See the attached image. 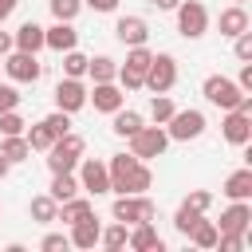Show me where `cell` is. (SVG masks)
Here are the masks:
<instances>
[{"label": "cell", "mask_w": 252, "mask_h": 252, "mask_svg": "<svg viewBox=\"0 0 252 252\" xmlns=\"http://www.w3.org/2000/svg\"><path fill=\"white\" fill-rule=\"evenodd\" d=\"M177 4H181V0H154V8H158V12H173Z\"/></svg>", "instance_id": "44"}, {"label": "cell", "mask_w": 252, "mask_h": 252, "mask_svg": "<svg viewBox=\"0 0 252 252\" xmlns=\"http://www.w3.org/2000/svg\"><path fill=\"white\" fill-rule=\"evenodd\" d=\"M220 193H224L228 201H248V197H252V169L244 165V169L228 173V177H224V185H220Z\"/></svg>", "instance_id": "22"}, {"label": "cell", "mask_w": 252, "mask_h": 252, "mask_svg": "<svg viewBox=\"0 0 252 252\" xmlns=\"http://www.w3.org/2000/svg\"><path fill=\"white\" fill-rule=\"evenodd\" d=\"M114 39H118L122 47H138V43L150 39V24H146L142 16H118V24H114Z\"/></svg>", "instance_id": "15"}, {"label": "cell", "mask_w": 252, "mask_h": 252, "mask_svg": "<svg viewBox=\"0 0 252 252\" xmlns=\"http://www.w3.org/2000/svg\"><path fill=\"white\" fill-rule=\"evenodd\" d=\"M98 232H102L98 217H83V220H75V224H71L67 240H71L75 248H94V244H98Z\"/></svg>", "instance_id": "21"}, {"label": "cell", "mask_w": 252, "mask_h": 252, "mask_svg": "<svg viewBox=\"0 0 252 252\" xmlns=\"http://www.w3.org/2000/svg\"><path fill=\"white\" fill-rule=\"evenodd\" d=\"M217 28H220V35H224V39H232V35H240L244 28H252V20H248L244 4H228V8L217 16Z\"/></svg>", "instance_id": "19"}, {"label": "cell", "mask_w": 252, "mask_h": 252, "mask_svg": "<svg viewBox=\"0 0 252 252\" xmlns=\"http://www.w3.org/2000/svg\"><path fill=\"white\" fill-rule=\"evenodd\" d=\"M205 126H209L205 114L197 106H189V110H173V118L165 122V134H169V142H193L205 134Z\"/></svg>", "instance_id": "8"}, {"label": "cell", "mask_w": 252, "mask_h": 252, "mask_svg": "<svg viewBox=\"0 0 252 252\" xmlns=\"http://www.w3.org/2000/svg\"><path fill=\"white\" fill-rule=\"evenodd\" d=\"M150 59H154V51H150L146 43H138V47H126V63H118V75H114V83H118L122 91H142V79H146V67H150Z\"/></svg>", "instance_id": "3"}, {"label": "cell", "mask_w": 252, "mask_h": 252, "mask_svg": "<svg viewBox=\"0 0 252 252\" xmlns=\"http://www.w3.org/2000/svg\"><path fill=\"white\" fill-rule=\"evenodd\" d=\"M87 75H91V83H114L118 63L110 55H94V59H87Z\"/></svg>", "instance_id": "26"}, {"label": "cell", "mask_w": 252, "mask_h": 252, "mask_svg": "<svg viewBox=\"0 0 252 252\" xmlns=\"http://www.w3.org/2000/svg\"><path fill=\"white\" fill-rule=\"evenodd\" d=\"M67 244H71V240H67L63 232H47V236L39 240V248H43V252H59V248H67Z\"/></svg>", "instance_id": "41"}, {"label": "cell", "mask_w": 252, "mask_h": 252, "mask_svg": "<svg viewBox=\"0 0 252 252\" xmlns=\"http://www.w3.org/2000/svg\"><path fill=\"white\" fill-rule=\"evenodd\" d=\"M0 154L16 165V161H28L32 158V146H28L24 134H0Z\"/></svg>", "instance_id": "24"}, {"label": "cell", "mask_w": 252, "mask_h": 252, "mask_svg": "<svg viewBox=\"0 0 252 252\" xmlns=\"http://www.w3.org/2000/svg\"><path fill=\"white\" fill-rule=\"evenodd\" d=\"M55 213H59V201H55L51 193L32 197V205H28V217H32L35 224H51V220H55Z\"/></svg>", "instance_id": "25"}, {"label": "cell", "mask_w": 252, "mask_h": 252, "mask_svg": "<svg viewBox=\"0 0 252 252\" xmlns=\"http://www.w3.org/2000/svg\"><path fill=\"white\" fill-rule=\"evenodd\" d=\"M39 122H43L55 138H63V134L71 130V114H67V110H51V114H47V118H39Z\"/></svg>", "instance_id": "37"}, {"label": "cell", "mask_w": 252, "mask_h": 252, "mask_svg": "<svg viewBox=\"0 0 252 252\" xmlns=\"http://www.w3.org/2000/svg\"><path fill=\"white\" fill-rule=\"evenodd\" d=\"M232 4H244V0H232Z\"/></svg>", "instance_id": "48"}, {"label": "cell", "mask_w": 252, "mask_h": 252, "mask_svg": "<svg viewBox=\"0 0 252 252\" xmlns=\"http://www.w3.org/2000/svg\"><path fill=\"white\" fill-rule=\"evenodd\" d=\"M55 201H71L75 193H83L79 189V177L75 173H51V189H47Z\"/></svg>", "instance_id": "28"}, {"label": "cell", "mask_w": 252, "mask_h": 252, "mask_svg": "<svg viewBox=\"0 0 252 252\" xmlns=\"http://www.w3.org/2000/svg\"><path fill=\"white\" fill-rule=\"evenodd\" d=\"M87 59H91V55H83L79 47L63 51V75H67V79H83V75H87Z\"/></svg>", "instance_id": "31"}, {"label": "cell", "mask_w": 252, "mask_h": 252, "mask_svg": "<svg viewBox=\"0 0 252 252\" xmlns=\"http://www.w3.org/2000/svg\"><path fill=\"white\" fill-rule=\"evenodd\" d=\"M173 110H177V106H173L169 94H154V98H150V118H154L158 126H165V122L173 118Z\"/></svg>", "instance_id": "33"}, {"label": "cell", "mask_w": 252, "mask_h": 252, "mask_svg": "<svg viewBox=\"0 0 252 252\" xmlns=\"http://www.w3.org/2000/svg\"><path fill=\"white\" fill-rule=\"evenodd\" d=\"M20 98H24V94H20L12 83H0V114H4V110H16Z\"/></svg>", "instance_id": "39"}, {"label": "cell", "mask_w": 252, "mask_h": 252, "mask_svg": "<svg viewBox=\"0 0 252 252\" xmlns=\"http://www.w3.org/2000/svg\"><path fill=\"white\" fill-rule=\"evenodd\" d=\"M150 185H154V169H150L146 161H134V165L126 169V177H122L110 193H146Z\"/></svg>", "instance_id": "18"}, {"label": "cell", "mask_w": 252, "mask_h": 252, "mask_svg": "<svg viewBox=\"0 0 252 252\" xmlns=\"http://www.w3.org/2000/svg\"><path fill=\"white\" fill-rule=\"evenodd\" d=\"M248 224H252V205H248V201H232V205L220 213L217 232H244V236H248Z\"/></svg>", "instance_id": "16"}, {"label": "cell", "mask_w": 252, "mask_h": 252, "mask_svg": "<svg viewBox=\"0 0 252 252\" xmlns=\"http://www.w3.org/2000/svg\"><path fill=\"white\" fill-rule=\"evenodd\" d=\"M0 63H4V75H8L12 83H39V75H43V63H39L32 51H16V47H12Z\"/></svg>", "instance_id": "9"}, {"label": "cell", "mask_w": 252, "mask_h": 252, "mask_svg": "<svg viewBox=\"0 0 252 252\" xmlns=\"http://www.w3.org/2000/svg\"><path fill=\"white\" fill-rule=\"evenodd\" d=\"M12 47H16V51L39 55V51H43V28H39L35 20H24V24L16 28V35H12Z\"/></svg>", "instance_id": "20"}, {"label": "cell", "mask_w": 252, "mask_h": 252, "mask_svg": "<svg viewBox=\"0 0 252 252\" xmlns=\"http://www.w3.org/2000/svg\"><path fill=\"white\" fill-rule=\"evenodd\" d=\"M185 205H193V209L209 213V209H213V193H209V189H193V193L185 197Z\"/></svg>", "instance_id": "40"}, {"label": "cell", "mask_w": 252, "mask_h": 252, "mask_svg": "<svg viewBox=\"0 0 252 252\" xmlns=\"http://www.w3.org/2000/svg\"><path fill=\"white\" fill-rule=\"evenodd\" d=\"M43 47H51V51H71V47H79V32H75V20H55L51 28H43Z\"/></svg>", "instance_id": "13"}, {"label": "cell", "mask_w": 252, "mask_h": 252, "mask_svg": "<svg viewBox=\"0 0 252 252\" xmlns=\"http://www.w3.org/2000/svg\"><path fill=\"white\" fill-rule=\"evenodd\" d=\"M16 4H20V0H0V8H8V12H16Z\"/></svg>", "instance_id": "46"}, {"label": "cell", "mask_w": 252, "mask_h": 252, "mask_svg": "<svg viewBox=\"0 0 252 252\" xmlns=\"http://www.w3.org/2000/svg\"><path fill=\"white\" fill-rule=\"evenodd\" d=\"M47 8H51L55 20H75L83 12V0H47Z\"/></svg>", "instance_id": "35"}, {"label": "cell", "mask_w": 252, "mask_h": 252, "mask_svg": "<svg viewBox=\"0 0 252 252\" xmlns=\"http://www.w3.org/2000/svg\"><path fill=\"white\" fill-rule=\"evenodd\" d=\"M173 12H177V32L185 39H201L209 32V8L201 0H181Z\"/></svg>", "instance_id": "6"}, {"label": "cell", "mask_w": 252, "mask_h": 252, "mask_svg": "<svg viewBox=\"0 0 252 252\" xmlns=\"http://www.w3.org/2000/svg\"><path fill=\"white\" fill-rule=\"evenodd\" d=\"M87 102H91L94 110H102V114H114V110L126 102V91H122L118 83H94V87L87 91Z\"/></svg>", "instance_id": "14"}, {"label": "cell", "mask_w": 252, "mask_h": 252, "mask_svg": "<svg viewBox=\"0 0 252 252\" xmlns=\"http://www.w3.org/2000/svg\"><path fill=\"white\" fill-rule=\"evenodd\" d=\"M110 217L122 220V224H142V220H154L158 217V205L146 193H118L114 205H110Z\"/></svg>", "instance_id": "2"}, {"label": "cell", "mask_w": 252, "mask_h": 252, "mask_svg": "<svg viewBox=\"0 0 252 252\" xmlns=\"http://www.w3.org/2000/svg\"><path fill=\"white\" fill-rule=\"evenodd\" d=\"M201 94H205L213 106H220V110H236L240 98H244V91L236 87V79H224V75H209V79L201 83Z\"/></svg>", "instance_id": "7"}, {"label": "cell", "mask_w": 252, "mask_h": 252, "mask_svg": "<svg viewBox=\"0 0 252 252\" xmlns=\"http://www.w3.org/2000/svg\"><path fill=\"white\" fill-rule=\"evenodd\" d=\"M130 142V154L134 158H142V161H150V158H161L165 150H169V134H165V126H142L138 134H130L126 138Z\"/></svg>", "instance_id": "5"}, {"label": "cell", "mask_w": 252, "mask_h": 252, "mask_svg": "<svg viewBox=\"0 0 252 252\" xmlns=\"http://www.w3.org/2000/svg\"><path fill=\"white\" fill-rule=\"evenodd\" d=\"M142 87L150 91V94H169L173 87H177V59L173 55H154L150 59V67H146V79H142Z\"/></svg>", "instance_id": "4"}, {"label": "cell", "mask_w": 252, "mask_h": 252, "mask_svg": "<svg viewBox=\"0 0 252 252\" xmlns=\"http://www.w3.org/2000/svg\"><path fill=\"white\" fill-rule=\"evenodd\" d=\"M220 134H224L228 146H248V142H252V114H244V110H224Z\"/></svg>", "instance_id": "11"}, {"label": "cell", "mask_w": 252, "mask_h": 252, "mask_svg": "<svg viewBox=\"0 0 252 252\" xmlns=\"http://www.w3.org/2000/svg\"><path fill=\"white\" fill-rule=\"evenodd\" d=\"M201 217H205L201 209H193V205H185V201H181V205H177V213H173V228H177L181 236H189V228H193Z\"/></svg>", "instance_id": "32"}, {"label": "cell", "mask_w": 252, "mask_h": 252, "mask_svg": "<svg viewBox=\"0 0 252 252\" xmlns=\"http://www.w3.org/2000/svg\"><path fill=\"white\" fill-rule=\"evenodd\" d=\"M142 126H146V118H142L138 110H122V106L114 110V126H110V130H114L118 138H130V134H138Z\"/></svg>", "instance_id": "27"}, {"label": "cell", "mask_w": 252, "mask_h": 252, "mask_svg": "<svg viewBox=\"0 0 252 252\" xmlns=\"http://www.w3.org/2000/svg\"><path fill=\"white\" fill-rule=\"evenodd\" d=\"M24 138H28V146H32V150H39V154H47V150H51V142H55V134H51L43 122H35L32 130H24Z\"/></svg>", "instance_id": "34"}, {"label": "cell", "mask_w": 252, "mask_h": 252, "mask_svg": "<svg viewBox=\"0 0 252 252\" xmlns=\"http://www.w3.org/2000/svg\"><path fill=\"white\" fill-rule=\"evenodd\" d=\"M8 169H12V161H8L4 154H0V177H8Z\"/></svg>", "instance_id": "45"}, {"label": "cell", "mask_w": 252, "mask_h": 252, "mask_svg": "<svg viewBox=\"0 0 252 252\" xmlns=\"http://www.w3.org/2000/svg\"><path fill=\"white\" fill-rule=\"evenodd\" d=\"M83 154H87V138L75 134V130H67L63 138L51 142V150H47V169H51V173H75V165H79Z\"/></svg>", "instance_id": "1"}, {"label": "cell", "mask_w": 252, "mask_h": 252, "mask_svg": "<svg viewBox=\"0 0 252 252\" xmlns=\"http://www.w3.org/2000/svg\"><path fill=\"white\" fill-rule=\"evenodd\" d=\"M83 8H91V12H114L118 0H83Z\"/></svg>", "instance_id": "42"}, {"label": "cell", "mask_w": 252, "mask_h": 252, "mask_svg": "<svg viewBox=\"0 0 252 252\" xmlns=\"http://www.w3.org/2000/svg\"><path fill=\"white\" fill-rule=\"evenodd\" d=\"M24 126H28V122H24L16 110H4V114H0V134H24Z\"/></svg>", "instance_id": "38"}, {"label": "cell", "mask_w": 252, "mask_h": 252, "mask_svg": "<svg viewBox=\"0 0 252 252\" xmlns=\"http://www.w3.org/2000/svg\"><path fill=\"white\" fill-rule=\"evenodd\" d=\"M83 217H94V205L87 201V197H71V201H59V213H55V220H63V224H75V220H83Z\"/></svg>", "instance_id": "23"}, {"label": "cell", "mask_w": 252, "mask_h": 252, "mask_svg": "<svg viewBox=\"0 0 252 252\" xmlns=\"http://www.w3.org/2000/svg\"><path fill=\"white\" fill-rule=\"evenodd\" d=\"M126 248H134V252H161V248H165V240L158 236L154 220H142V224H130Z\"/></svg>", "instance_id": "17"}, {"label": "cell", "mask_w": 252, "mask_h": 252, "mask_svg": "<svg viewBox=\"0 0 252 252\" xmlns=\"http://www.w3.org/2000/svg\"><path fill=\"white\" fill-rule=\"evenodd\" d=\"M126 236H130V224L114 220V224H106V228L98 232V244H102V248H110V252H118V248H126Z\"/></svg>", "instance_id": "29"}, {"label": "cell", "mask_w": 252, "mask_h": 252, "mask_svg": "<svg viewBox=\"0 0 252 252\" xmlns=\"http://www.w3.org/2000/svg\"><path fill=\"white\" fill-rule=\"evenodd\" d=\"M189 240L197 244V248H217V220H197L193 228H189Z\"/></svg>", "instance_id": "30"}, {"label": "cell", "mask_w": 252, "mask_h": 252, "mask_svg": "<svg viewBox=\"0 0 252 252\" xmlns=\"http://www.w3.org/2000/svg\"><path fill=\"white\" fill-rule=\"evenodd\" d=\"M87 106V87H83V79H59V87H55V110H67V114H75V110H83Z\"/></svg>", "instance_id": "12"}, {"label": "cell", "mask_w": 252, "mask_h": 252, "mask_svg": "<svg viewBox=\"0 0 252 252\" xmlns=\"http://www.w3.org/2000/svg\"><path fill=\"white\" fill-rule=\"evenodd\" d=\"M79 189L83 193H91V197H102V193H110V173H106V161H98V158H79Z\"/></svg>", "instance_id": "10"}, {"label": "cell", "mask_w": 252, "mask_h": 252, "mask_svg": "<svg viewBox=\"0 0 252 252\" xmlns=\"http://www.w3.org/2000/svg\"><path fill=\"white\" fill-rule=\"evenodd\" d=\"M232 55L240 63H252V28H244L240 35H232Z\"/></svg>", "instance_id": "36"}, {"label": "cell", "mask_w": 252, "mask_h": 252, "mask_svg": "<svg viewBox=\"0 0 252 252\" xmlns=\"http://www.w3.org/2000/svg\"><path fill=\"white\" fill-rule=\"evenodd\" d=\"M8 51H12V35H8V32H0V59H4Z\"/></svg>", "instance_id": "43"}, {"label": "cell", "mask_w": 252, "mask_h": 252, "mask_svg": "<svg viewBox=\"0 0 252 252\" xmlns=\"http://www.w3.org/2000/svg\"><path fill=\"white\" fill-rule=\"evenodd\" d=\"M8 16H12V12H8V8H0V24H4V20H8Z\"/></svg>", "instance_id": "47"}]
</instances>
